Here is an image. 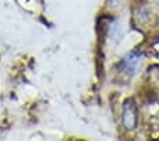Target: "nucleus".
<instances>
[{
	"label": "nucleus",
	"instance_id": "1",
	"mask_svg": "<svg viewBox=\"0 0 159 141\" xmlns=\"http://www.w3.org/2000/svg\"><path fill=\"white\" fill-rule=\"evenodd\" d=\"M122 124L126 130L132 131L136 128L138 124V108H136L135 101L132 98H128L124 103L122 107Z\"/></svg>",
	"mask_w": 159,
	"mask_h": 141
},
{
	"label": "nucleus",
	"instance_id": "2",
	"mask_svg": "<svg viewBox=\"0 0 159 141\" xmlns=\"http://www.w3.org/2000/svg\"><path fill=\"white\" fill-rule=\"evenodd\" d=\"M141 64H142V56H141V54L139 53H129L122 60L121 66H122L124 71H125L126 74H134L139 70Z\"/></svg>",
	"mask_w": 159,
	"mask_h": 141
},
{
	"label": "nucleus",
	"instance_id": "3",
	"mask_svg": "<svg viewBox=\"0 0 159 141\" xmlns=\"http://www.w3.org/2000/svg\"><path fill=\"white\" fill-rule=\"evenodd\" d=\"M155 2H156V3H158V4H159V0H155Z\"/></svg>",
	"mask_w": 159,
	"mask_h": 141
}]
</instances>
